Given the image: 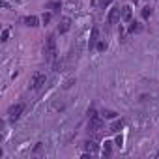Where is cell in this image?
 <instances>
[{"mask_svg": "<svg viewBox=\"0 0 159 159\" xmlns=\"http://www.w3.org/2000/svg\"><path fill=\"white\" fill-rule=\"evenodd\" d=\"M43 53H45V60L47 62H53L54 56H56V39L54 36H49L45 41V47H43Z\"/></svg>", "mask_w": 159, "mask_h": 159, "instance_id": "obj_1", "label": "cell"}, {"mask_svg": "<svg viewBox=\"0 0 159 159\" xmlns=\"http://www.w3.org/2000/svg\"><path fill=\"white\" fill-rule=\"evenodd\" d=\"M47 82V77H45V73H36L32 77V81H30V84H32V88L34 90H41L43 88V84Z\"/></svg>", "mask_w": 159, "mask_h": 159, "instance_id": "obj_2", "label": "cell"}, {"mask_svg": "<svg viewBox=\"0 0 159 159\" xmlns=\"http://www.w3.org/2000/svg\"><path fill=\"white\" fill-rule=\"evenodd\" d=\"M120 11H122V8H120V6H114V8L109 11L107 23H109V24H116V23H118V19H120Z\"/></svg>", "mask_w": 159, "mask_h": 159, "instance_id": "obj_3", "label": "cell"}, {"mask_svg": "<svg viewBox=\"0 0 159 159\" xmlns=\"http://www.w3.org/2000/svg\"><path fill=\"white\" fill-rule=\"evenodd\" d=\"M23 110H24V105H23V103H17V105H11L10 107V112L8 114H10L11 120H17L19 116L23 114Z\"/></svg>", "mask_w": 159, "mask_h": 159, "instance_id": "obj_4", "label": "cell"}, {"mask_svg": "<svg viewBox=\"0 0 159 159\" xmlns=\"http://www.w3.org/2000/svg\"><path fill=\"white\" fill-rule=\"evenodd\" d=\"M101 127H103V120L99 118L98 114L92 116V118H90V129H92V131H99Z\"/></svg>", "mask_w": 159, "mask_h": 159, "instance_id": "obj_5", "label": "cell"}, {"mask_svg": "<svg viewBox=\"0 0 159 159\" xmlns=\"http://www.w3.org/2000/svg\"><path fill=\"white\" fill-rule=\"evenodd\" d=\"M70 28H71V19L70 17H64V19L60 21V24H58V32L60 34H66Z\"/></svg>", "mask_w": 159, "mask_h": 159, "instance_id": "obj_6", "label": "cell"}, {"mask_svg": "<svg viewBox=\"0 0 159 159\" xmlns=\"http://www.w3.org/2000/svg\"><path fill=\"white\" fill-rule=\"evenodd\" d=\"M131 17H133V11H131V8H129V6H124L122 11H120V19L124 21V23H129Z\"/></svg>", "mask_w": 159, "mask_h": 159, "instance_id": "obj_7", "label": "cell"}, {"mask_svg": "<svg viewBox=\"0 0 159 159\" xmlns=\"http://www.w3.org/2000/svg\"><path fill=\"white\" fill-rule=\"evenodd\" d=\"M98 36H99V30L98 28H92V34H90V41H88V47L94 49V45H98Z\"/></svg>", "mask_w": 159, "mask_h": 159, "instance_id": "obj_8", "label": "cell"}, {"mask_svg": "<svg viewBox=\"0 0 159 159\" xmlns=\"http://www.w3.org/2000/svg\"><path fill=\"white\" fill-rule=\"evenodd\" d=\"M38 23H39V19H38L36 15H28V17H24V24H26V26H38Z\"/></svg>", "mask_w": 159, "mask_h": 159, "instance_id": "obj_9", "label": "cell"}, {"mask_svg": "<svg viewBox=\"0 0 159 159\" xmlns=\"http://www.w3.org/2000/svg\"><path fill=\"white\" fill-rule=\"evenodd\" d=\"M122 127H124V122H122V120H118V122H114L112 126L109 127V131H110V133H118Z\"/></svg>", "mask_w": 159, "mask_h": 159, "instance_id": "obj_10", "label": "cell"}, {"mask_svg": "<svg viewBox=\"0 0 159 159\" xmlns=\"http://www.w3.org/2000/svg\"><path fill=\"white\" fill-rule=\"evenodd\" d=\"M86 152H90V154H98V146H95V142H86Z\"/></svg>", "mask_w": 159, "mask_h": 159, "instance_id": "obj_11", "label": "cell"}, {"mask_svg": "<svg viewBox=\"0 0 159 159\" xmlns=\"http://www.w3.org/2000/svg\"><path fill=\"white\" fill-rule=\"evenodd\" d=\"M60 8H62L60 2H49V4H47V10H53V11H58Z\"/></svg>", "mask_w": 159, "mask_h": 159, "instance_id": "obj_12", "label": "cell"}, {"mask_svg": "<svg viewBox=\"0 0 159 159\" xmlns=\"http://www.w3.org/2000/svg\"><path fill=\"white\" fill-rule=\"evenodd\" d=\"M110 144H112V142H105V146H103V154H105V155H110V150H112V148H110Z\"/></svg>", "mask_w": 159, "mask_h": 159, "instance_id": "obj_13", "label": "cell"}, {"mask_svg": "<svg viewBox=\"0 0 159 159\" xmlns=\"http://www.w3.org/2000/svg\"><path fill=\"white\" fill-rule=\"evenodd\" d=\"M150 13H152L150 6H146V8H142V19H148V17H150Z\"/></svg>", "mask_w": 159, "mask_h": 159, "instance_id": "obj_14", "label": "cell"}, {"mask_svg": "<svg viewBox=\"0 0 159 159\" xmlns=\"http://www.w3.org/2000/svg\"><path fill=\"white\" fill-rule=\"evenodd\" d=\"M98 51H99V53L107 51V43H105V41H98Z\"/></svg>", "mask_w": 159, "mask_h": 159, "instance_id": "obj_15", "label": "cell"}, {"mask_svg": "<svg viewBox=\"0 0 159 159\" xmlns=\"http://www.w3.org/2000/svg\"><path fill=\"white\" fill-rule=\"evenodd\" d=\"M129 32H131V34H133V32H139V23H131Z\"/></svg>", "mask_w": 159, "mask_h": 159, "instance_id": "obj_16", "label": "cell"}, {"mask_svg": "<svg viewBox=\"0 0 159 159\" xmlns=\"http://www.w3.org/2000/svg\"><path fill=\"white\" fill-rule=\"evenodd\" d=\"M41 21H43V24H47L51 21V13H43V17H41Z\"/></svg>", "mask_w": 159, "mask_h": 159, "instance_id": "obj_17", "label": "cell"}, {"mask_svg": "<svg viewBox=\"0 0 159 159\" xmlns=\"http://www.w3.org/2000/svg\"><path fill=\"white\" fill-rule=\"evenodd\" d=\"M114 116H116L114 110H105V118H114Z\"/></svg>", "mask_w": 159, "mask_h": 159, "instance_id": "obj_18", "label": "cell"}, {"mask_svg": "<svg viewBox=\"0 0 159 159\" xmlns=\"http://www.w3.org/2000/svg\"><path fill=\"white\" fill-rule=\"evenodd\" d=\"M8 36H10V30L6 28V30H2V41H6L8 39Z\"/></svg>", "mask_w": 159, "mask_h": 159, "instance_id": "obj_19", "label": "cell"}, {"mask_svg": "<svg viewBox=\"0 0 159 159\" xmlns=\"http://www.w3.org/2000/svg\"><path fill=\"white\" fill-rule=\"evenodd\" d=\"M110 2H112V0H101V8H107Z\"/></svg>", "mask_w": 159, "mask_h": 159, "instance_id": "obj_20", "label": "cell"}, {"mask_svg": "<svg viewBox=\"0 0 159 159\" xmlns=\"http://www.w3.org/2000/svg\"><path fill=\"white\" fill-rule=\"evenodd\" d=\"M92 116H95V109H88V118H92Z\"/></svg>", "mask_w": 159, "mask_h": 159, "instance_id": "obj_21", "label": "cell"}, {"mask_svg": "<svg viewBox=\"0 0 159 159\" xmlns=\"http://www.w3.org/2000/svg\"><path fill=\"white\" fill-rule=\"evenodd\" d=\"M122 142H124L122 137H116V146H122Z\"/></svg>", "mask_w": 159, "mask_h": 159, "instance_id": "obj_22", "label": "cell"}, {"mask_svg": "<svg viewBox=\"0 0 159 159\" xmlns=\"http://www.w3.org/2000/svg\"><path fill=\"white\" fill-rule=\"evenodd\" d=\"M92 6H99V0H92Z\"/></svg>", "mask_w": 159, "mask_h": 159, "instance_id": "obj_23", "label": "cell"}]
</instances>
